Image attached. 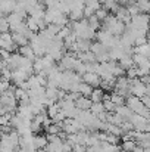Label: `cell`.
I'll return each instance as SVG.
<instances>
[{"mask_svg": "<svg viewBox=\"0 0 150 152\" xmlns=\"http://www.w3.org/2000/svg\"><path fill=\"white\" fill-rule=\"evenodd\" d=\"M83 83L91 86L93 89H97L101 84V78L99 77V74H96V72H86L83 75Z\"/></svg>", "mask_w": 150, "mask_h": 152, "instance_id": "cell-1", "label": "cell"}, {"mask_svg": "<svg viewBox=\"0 0 150 152\" xmlns=\"http://www.w3.org/2000/svg\"><path fill=\"white\" fill-rule=\"evenodd\" d=\"M15 9H16V0H1V3H0V12L4 16L13 13Z\"/></svg>", "mask_w": 150, "mask_h": 152, "instance_id": "cell-2", "label": "cell"}, {"mask_svg": "<svg viewBox=\"0 0 150 152\" xmlns=\"http://www.w3.org/2000/svg\"><path fill=\"white\" fill-rule=\"evenodd\" d=\"M91 105H93V102H91L90 98H87V96H80V98L75 101V106H77L80 111H90Z\"/></svg>", "mask_w": 150, "mask_h": 152, "instance_id": "cell-3", "label": "cell"}, {"mask_svg": "<svg viewBox=\"0 0 150 152\" xmlns=\"http://www.w3.org/2000/svg\"><path fill=\"white\" fill-rule=\"evenodd\" d=\"M33 145H34L36 149H44L46 145H47V136H44V134H34Z\"/></svg>", "mask_w": 150, "mask_h": 152, "instance_id": "cell-4", "label": "cell"}, {"mask_svg": "<svg viewBox=\"0 0 150 152\" xmlns=\"http://www.w3.org/2000/svg\"><path fill=\"white\" fill-rule=\"evenodd\" d=\"M12 39H13V43L18 46V49H19V48H24V46H28V45H30V40H28L25 36L19 34V33H12Z\"/></svg>", "mask_w": 150, "mask_h": 152, "instance_id": "cell-5", "label": "cell"}, {"mask_svg": "<svg viewBox=\"0 0 150 152\" xmlns=\"http://www.w3.org/2000/svg\"><path fill=\"white\" fill-rule=\"evenodd\" d=\"M118 65L127 72L128 69H131V68H134L136 65H134V61H133V56H130V55H125L119 62H118Z\"/></svg>", "mask_w": 150, "mask_h": 152, "instance_id": "cell-6", "label": "cell"}, {"mask_svg": "<svg viewBox=\"0 0 150 152\" xmlns=\"http://www.w3.org/2000/svg\"><path fill=\"white\" fill-rule=\"evenodd\" d=\"M18 53H19L21 56H24V58L33 61V62L37 59V56L34 55V50H33V48H31L30 45H28V46H24V48H19V49H18Z\"/></svg>", "mask_w": 150, "mask_h": 152, "instance_id": "cell-7", "label": "cell"}, {"mask_svg": "<svg viewBox=\"0 0 150 152\" xmlns=\"http://www.w3.org/2000/svg\"><path fill=\"white\" fill-rule=\"evenodd\" d=\"M119 148L124 152H134V149L137 148V142L134 139H122V143Z\"/></svg>", "mask_w": 150, "mask_h": 152, "instance_id": "cell-8", "label": "cell"}, {"mask_svg": "<svg viewBox=\"0 0 150 152\" xmlns=\"http://www.w3.org/2000/svg\"><path fill=\"white\" fill-rule=\"evenodd\" d=\"M115 114H118L119 117H122L124 120H130V117L134 114L127 105H121V106H116V109H115Z\"/></svg>", "mask_w": 150, "mask_h": 152, "instance_id": "cell-9", "label": "cell"}, {"mask_svg": "<svg viewBox=\"0 0 150 152\" xmlns=\"http://www.w3.org/2000/svg\"><path fill=\"white\" fill-rule=\"evenodd\" d=\"M140 13H146V15H150V0H134Z\"/></svg>", "mask_w": 150, "mask_h": 152, "instance_id": "cell-10", "label": "cell"}, {"mask_svg": "<svg viewBox=\"0 0 150 152\" xmlns=\"http://www.w3.org/2000/svg\"><path fill=\"white\" fill-rule=\"evenodd\" d=\"M104 95H106V93H104L100 87H97V89H93V93L90 95V99H91L93 103H99V102H103Z\"/></svg>", "mask_w": 150, "mask_h": 152, "instance_id": "cell-11", "label": "cell"}, {"mask_svg": "<svg viewBox=\"0 0 150 152\" xmlns=\"http://www.w3.org/2000/svg\"><path fill=\"white\" fill-rule=\"evenodd\" d=\"M78 93H80L81 96L90 98V95L93 93V87L88 86V84H86V83H80V86H78Z\"/></svg>", "mask_w": 150, "mask_h": 152, "instance_id": "cell-12", "label": "cell"}, {"mask_svg": "<svg viewBox=\"0 0 150 152\" xmlns=\"http://www.w3.org/2000/svg\"><path fill=\"white\" fill-rule=\"evenodd\" d=\"M90 112H91L93 115H96V117H99L100 114L106 112L103 102H99V103H93V105H91V108H90Z\"/></svg>", "mask_w": 150, "mask_h": 152, "instance_id": "cell-13", "label": "cell"}, {"mask_svg": "<svg viewBox=\"0 0 150 152\" xmlns=\"http://www.w3.org/2000/svg\"><path fill=\"white\" fill-rule=\"evenodd\" d=\"M109 99H110V102H112L113 105H116V106L125 105V98L121 96V95H118V93H115V92H112V95H109Z\"/></svg>", "mask_w": 150, "mask_h": 152, "instance_id": "cell-14", "label": "cell"}, {"mask_svg": "<svg viewBox=\"0 0 150 152\" xmlns=\"http://www.w3.org/2000/svg\"><path fill=\"white\" fill-rule=\"evenodd\" d=\"M46 132H47V134H51V136H59V134L62 133V126L51 123L49 127L46 129Z\"/></svg>", "mask_w": 150, "mask_h": 152, "instance_id": "cell-15", "label": "cell"}, {"mask_svg": "<svg viewBox=\"0 0 150 152\" xmlns=\"http://www.w3.org/2000/svg\"><path fill=\"white\" fill-rule=\"evenodd\" d=\"M3 33H10V27H9V22H7L6 16L0 18V34H3Z\"/></svg>", "mask_w": 150, "mask_h": 152, "instance_id": "cell-16", "label": "cell"}, {"mask_svg": "<svg viewBox=\"0 0 150 152\" xmlns=\"http://www.w3.org/2000/svg\"><path fill=\"white\" fill-rule=\"evenodd\" d=\"M94 15H96V18L99 19L100 22H103V21H104V19H106V18H107V16L110 15V13H109V12H107L106 9H103V7H101V9H99V10H97V12L94 13Z\"/></svg>", "mask_w": 150, "mask_h": 152, "instance_id": "cell-17", "label": "cell"}, {"mask_svg": "<svg viewBox=\"0 0 150 152\" xmlns=\"http://www.w3.org/2000/svg\"><path fill=\"white\" fill-rule=\"evenodd\" d=\"M72 152H87V146H86V145L77 143V145L72 146Z\"/></svg>", "mask_w": 150, "mask_h": 152, "instance_id": "cell-18", "label": "cell"}, {"mask_svg": "<svg viewBox=\"0 0 150 152\" xmlns=\"http://www.w3.org/2000/svg\"><path fill=\"white\" fill-rule=\"evenodd\" d=\"M141 102H143V105H144L146 108H149L150 109V96H147V95L143 96V98H141Z\"/></svg>", "mask_w": 150, "mask_h": 152, "instance_id": "cell-19", "label": "cell"}, {"mask_svg": "<svg viewBox=\"0 0 150 152\" xmlns=\"http://www.w3.org/2000/svg\"><path fill=\"white\" fill-rule=\"evenodd\" d=\"M134 152H147V151H146V149H144L143 146H140V145H137V148L134 149Z\"/></svg>", "mask_w": 150, "mask_h": 152, "instance_id": "cell-20", "label": "cell"}, {"mask_svg": "<svg viewBox=\"0 0 150 152\" xmlns=\"http://www.w3.org/2000/svg\"><path fill=\"white\" fill-rule=\"evenodd\" d=\"M36 152H46V149H37Z\"/></svg>", "mask_w": 150, "mask_h": 152, "instance_id": "cell-21", "label": "cell"}, {"mask_svg": "<svg viewBox=\"0 0 150 152\" xmlns=\"http://www.w3.org/2000/svg\"><path fill=\"white\" fill-rule=\"evenodd\" d=\"M0 18H4V15H3V13H1V12H0Z\"/></svg>", "mask_w": 150, "mask_h": 152, "instance_id": "cell-22", "label": "cell"}]
</instances>
